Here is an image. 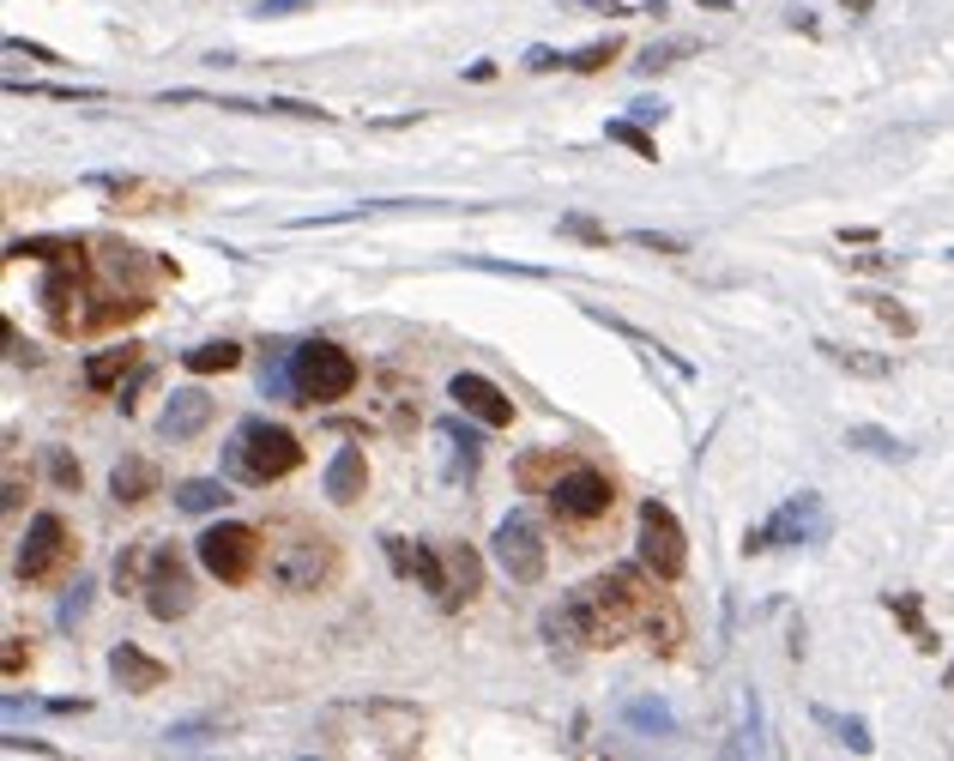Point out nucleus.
I'll return each instance as SVG.
<instances>
[{
  "label": "nucleus",
  "instance_id": "nucleus-36",
  "mask_svg": "<svg viewBox=\"0 0 954 761\" xmlns=\"http://www.w3.org/2000/svg\"><path fill=\"white\" fill-rule=\"evenodd\" d=\"M48 478H55V490H79V483H85V471H79V459H72V454L48 447Z\"/></svg>",
  "mask_w": 954,
  "mask_h": 761
},
{
  "label": "nucleus",
  "instance_id": "nucleus-28",
  "mask_svg": "<svg viewBox=\"0 0 954 761\" xmlns=\"http://www.w3.org/2000/svg\"><path fill=\"white\" fill-rule=\"evenodd\" d=\"M882 604H888V611H894V616H900V623H906V635H912V647H924V652H936V647H942V640H936V635H930V628H924V616H918V598H912V592H888V598H882Z\"/></svg>",
  "mask_w": 954,
  "mask_h": 761
},
{
  "label": "nucleus",
  "instance_id": "nucleus-25",
  "mask_svg": "<svg viewBox=\"0 0 954 761\" xmlns=\"http://www.w3.org/2000/svg\"><path fill=\"white\" fill-rule=\"evenodd\" d=\"M845 447H857V454H869V459H906L912 454L900 435L876 429V423H852V429H845Z\"/></svg>",
  "mask_w": 954,
  "mask_h": 761
},
{
  "label": "nucleus",
  "instance_id": "nucleus-18",
  "mask_svg": "<svg viewBox=\"0 0 954 761\" xmlns=\"http://www.w3.org/2000/svg\"><path fill=\"white\" fill-rule=\"evenodd\" d=\"M362 490H369V459H362V447H338L326 459V502L350 507Z\"/></svg>",
  "mask_w": 954,
  "mask_h": 761
},
{
  "label": "nucleus",
  "instance_id": "nucleus-20",
  "mask_svg": "<svg viewBox=\"0 0 954 761\" xmlns=\"http://www.w3.org/2000/svg\"><path fill=\"white\" fill-rule=\"evenodd\" d=\"M290 357H296V345H266L260 393H266V399H284V405H296V369H290Z\"/></svg>",
  "mask_w": 954,
  "mask_h": 761
},
{
  "label": "nucleus",
  "instance_id": "nucleus-26",
  "mask_svg": "<svg viewBox=\"0 0 954 761\" xmlns=\"http://www.w3.org/2000/svg\"><path fill=\"white\" fill-rule=\"evenodd\" d=\"M229 502V490L217 478H188V483H176V507L181 514H217V507Z\"/></svg>",
  "mask_w": 954,
  "mask_h": 761
},
{
  "label": "nucleus",
  "instance_id": "nucleus-4",
  "mask_svg": "<svg viewBox=\"0 0 954 761\" xmlns=\"http://www.w3.org/2000/svg\"><path fill=\"white\" fill-rule=\"evenodd\" d=\"M193 562L224 586H248L254 568H260V531L242 526V519H217L193 538Z\"/></svg>",
  "mask_w": 954,
  "mask_h": 761
},
{
  "label": "nucleus",
  "instance_id": "nucleus-30",
  "mask_svg": "<svg viewBox=\"0 0 954 761\" xmlns=\"http://www.w3.org/2000/svg\"><path fill=\"white\" fill-rule=\"evenodd\" d=\"M816 719L828 725V731L840 737L852 756H869V749H876V743H869V725H864V719H845V713H828V707H816Z\"/></svg>",
  "mask_w": 954,
  "mask_h": 761
},
{
  "label": "nucleus",
  "instance_id": "nucleus-41",
  "mask_svg": "<svg viewBox=\"0 0 954 761\" xmlns=\"http://www.w3.org/2000/svg\"><path fill=\"white\" fill-rule=\"evenodd\" d=\"M0 664H7V676H19L24 664H31V647H24L19 635H7V652H0Z\"/></svg>",
  "mask_w": 954,
  "mask_h": 761
},
{
  "label": "nucleus",
  "instance_id": "nucleus-13",
  "mask_svg": "<svg viewBox=\"0 0 954 761\" xmlns=\"http://www.w3.org/2000/svg\"><path fill=\"white\" fill-rule=\"evenodd\" d=\"M381 544H386V562H393L399 574H417V586L429 592L441 611H459L453 580H447V556L435 550V544H405V538H381Z\"/></svg>",
  "mask_w": 954,
  "mask_h": 761
},
{
  "label": "nucleus",
  "instance_id": "nucleus-10",
  "mask_svg": "<svg viewBox=\"0 0 954 761\" xmlns=\"http://www.w3.org/2000/svg\"><path fill=\"white\" fill-rule=\"evenodd\" d=\"M640 568H647L652 580H683V568H688L683 519H676L664 502H640Z\"/></svg>",
  "mask_w": 954,
  "mask_h": 761
},
{
  "label": "nucleus",
  "instance_id": "nucleus-29",
  "mask_svg": "<svg viewBox=\"0 0 954 761\" xmlns=\"http://www.w3.org/2000/svg\"><path fill=\"white\" fill-rule=\"evenodd\" d=\"M622 719L635 725V731H652V737H671L676 731V719H671V707H664V701H628Z\"/></svg>",
  "mask_w": 954,
  "mask_h": 761
},
{
  "label": "nucleus",
  "instance_id": "nucleus-2",
  "mask_svg": "<svg viewBox=\"0 0 954 761\" xmlns=\"http://www.w3.org/2000/svg\"><path fill=\"white\" fill-rule=\"evenodd\" d=\"M224 466L236 471L242 483H278L302 466V441L284 429V423H266V417H248L224 447Z\"/></svg>",
  "mask_w": 954,
  "mask_h": 761
},
{
  "label": "nucleus",
  "instance_id": "nucleus-7",
  "mask_svg": "<svg viewBox=\"0 0 954 761\" xmlns=\"http://www.w3.org/2000/svg\"><path fill=\"white\" fill-rule=\"evenodd\" d=\"M543 495H550L555 519H574V526H586V519H604V514L616 507V483L604 478L598 466H586V459H568Z\"/></svg>",
  "mask_w": 954,
  "mask_h": 761
},
{
  "label": "nucleus",
  "instance_id": "nucleus-5",
  "mask_svg": "<svg viewBox=\"0 0 954 761\" xmlns=\"http://www.w3.org/2000/svg\"><path fill=\"white\" fill-rule=\"evenodd\" d=\"M490 556H495V568H502L514 586H538L543 568H550V544H543V526L526 514V507L502 514V526H495V538H490Z\"/></svg>",
  "mask_w": 954,
  "mask_h": 761
},
{
  "label": "nucleus",
  "instance_id": "nucleus-37",
  "mask_svg": "<svg viewBox=\"0 0 954 761\" xmlns=\"http://www.w3.org/2000/svg\"><path fill=\"white\" fill-rule=\"evenodd\" d=\"M91 592H97V586H91V580H79V586H72V592H67V598H60V611H55V623H60V628H72V623H79V616H85V604H91Z\"/></svg>",
  "mask_w": 954,
  "mask_h": 761
},
{
  "label": "nucleus",
  "instance_id": "nucleus-42",
  "mask_svg": "<svg viewBox=\"0 0 954 761\" xmlns=\"http://www.w3.org/2000/svg\"><path fill=\"white\" fill-rule=\"evenodd\" d=\"M7 55H24V60H55V48H43V43H24V36H7Z\"/></svg>",
  "mask_w": 954,
  "mask_h": 761
},
{
  "label": "nucleus",
  "instance_id": "nucleus-23",
  "mask_svg": "<svg viewBox=\"0 0 954 761\" xmlns=\"http://www.w3.org/2000/svg\"><path fill=\"white\" fill-rule=\"evenodd\" d=\"M816 350L833 362V369L857 374V381H882V374H888V357H869V350H857V345H833V338H816Z\"/></svg>",
  "mask_w": 954,
  "mask_h": 761
},
{
  "label": "nucleus",
  "instance_id": "nucleus-34",
  "mask_svg": "<svg viewBox=\"0 0 954 761\" xmlns=\"http://www.w3.org/2000/svg\"><path fill=\"white\" fill-rule=\"evenodd\" d=\"M864 302H869V309H876V321L888 326V333H900V338H912V333H918L912 309H900V302H894V296H864Z\"/></svg>",
  "mask_w": 954,
  "mask_h": 761
},
{
  "label": "nucleus",
  "instance_id": "nucleus-24",
  "mask_svg": "<svg viewBox=\"0 0 954 761\" xmlns=\"http://www.w3.org/2000/svg\"><path fill=\"white\" fill-rule=\"evenodd\" d=\"M181 362H188L193 374H224V369H236V362H242V345H236V338H205V345L181 350Z\"/></svg>",
  "mask_w": 954,
  "mask_h": 761
},
{
  "label": "nucleus",
  "instance_id": "nucleus-51",
  "mask_svg": "<svg viewBox=\"0 0 954 761\" xmlns=\"http://www.w3.org/2000/svg\"><path fill=\"white\" fill-rule=\"evenodd\" d=\"M942 689H954V664H949V671H942Z\"/></svg>",
  "mask_w": 954,
  "mask_h": 761
},
{
  "label": "nucleus",
  "instance_id": "nucleus-33",
  "mask_svg": "<svg viewBox=\"0 0 954 761\" xmlns=\"http://www.w3.org/2000/svg\"><path fill=\"white\" fill-rule=\"evenodd\" d=\"M616 55H622V43H616V36H604V43H586L580 55H568V72H604Z\"/></svg>",
  "mask_w": 954,
  "mask_h": 761
},
{
  "label": "nucleus",
  "instance_id": "nucleus-46",
  "mask_svg": "<svg viewBox=\"0 0 954 761\" xmlns=\"http://www.w3.org/2000/svg\"><path fill=\"white\" fill-rule=\"evenodd\" d=\"M852 266H857V272H888V254H852Z\"/></svg>",
  "mask_w": 954,
  "mask_h": 761
},
{
  "label": "nucleus",
  "instance_id": "nucleus-12",
  "mask_svg": "<svg viewBox=\"0 0 954 761\" xmlns=\"http://www.w3.org/2000/svg\"><path fill=\"white\" fill-rule=\"evenodd\" d=\"M36 302L48 309V321H55L60 333H79V326H85V314H79V302H85V260H79V254L48 260V278L36 284Z\"/></svg>",
  "mask_w": 954,
  "mask_h": 761
},
{
  "label": "nucleus",
  "instance_id": "nucleus-40",
  "mask_svg": "<svg viewBox=\"0 0 954 761\" xmlns=\"http://www.w3.org/2000/svg\"><path fill=\"white\" fill-rule=\"evenodd\" d=\"M151 381H157V374H151V369H139V374H133L127 387H121V399H115V405H121V411H127V417H133V411H139V393H145V387H151Z\"/></svg>",
  "mask_w": 954,
  "mask_h": 761
},
{
  "label": "nucleus",
  "instance_id": "nucleus-22",
  "mask_svg": "<svg viewBox=\"0 0 954 761\" xmlns=\"http://www.w3.org/2000/svg\"><path fill=\"white\" fill-rule=\"evenodd\" d=\"M447 580H453V598L459 604H471L483 592V562H478V550L471 544H447Z\"/></svg>",
  "mask_w": 954,
  "mask_h": 761
},
{
  "label": "nucleus",
  "instance_id": "nucleus-9",
  "mask_svg": "<svg viewBox=\"0 0 954 761\" xmlns=\"http://www.w3.org/2000/svg\"><path fill=\"white\" fill-rule=\"evenodd\" d=\"M333 574H338V550H333V538H321V531H302V538H290V544L272 550V586L278 592H314Z\"/></svg>",
  "mask_w": 954,
  "mask_h": 761
},
{
  "label": "nucleus",
  "instance_id": "nucleus-45",
  "mask_svg": "<svg viewBox=\"0 0 954 761\" xmlns=\"http://www.w3.org/2000/svg\"><path fill=\"white\" fill-rule=\"evenodd\" d=\"M308 0H260V12L266 19H290V12H302Z\"/></svg>",
  "mask_w": 954,
  "mask_h": 761
},
{
  "label": "nucleus",
  "instance_id": "nucleus-15",
  "mask_svg": "<svg viewBox=\"0 0 954 761\" xmlns=\"http://www.w3.org/2000/svg\"><path fill=\"white\" fill-rule=\"evenodd\" d=\"M97 188H109L115 212H188V193L151 176H103Z\"/></svg>",
  "mask_w": 954,
  "mask_h": 761
},
{
  "label": "nucleus",
  "instance_id": "nucleus-35",
  "mask_svg": "<svg viewBox=\"0 0 954 761\" xmlns=\"http://www.w3.org/2000/svg\"><path fill=\"white\" fill-rule=\"evenodd\" d=\"M212 737H217V725H200V719H193V725H169L164 749H200V743H212Z\"/></svg>",
  "mask_w": 954,
  "mask_h": 761
},
{
  "label": "nucleus",
  "instance_id": "nucleus-49",
  "mask_svg": "<svg viewBox=\"0 0 954 761\" xmlns=\"http://www.w3.org/2000/svg\"><path fill=\"white\" fill-rule=\"evenodd\" d=\"M635 115H640V121H659V115H664V103H659V97H640Z\"/></svg>",
  "mask_w": 954,
  "mask_h": 761
},
{
  "label": "nucleus",
  "instance_id": "nucleus-44",
  "mask_svg": "<svg viewBox=\"0 0 954 761\" xmlns=\"http://www.w3.org/2000/svg\"><path fill=\"white\" fill-rule=\"evenodd\" d=\"M7 756H55V749L36 743V737H7Z\"/></svg>",
  "mask_w": 954,
  "mask_h": 761
},
{
  "label": "nucleus",
  "instance_id": "nucleus-16",
  "mask_svg": "<svg viewBox=\"0 0 954 761\" xmlns=\"http://www.w3.org/2000/svg\"><path fill=\"white\" fill-rule=\"evenodd\" d=\"M109 676H115L127 695H151V689L169 683V664L151 659L145 647H133V640H121V647H109Z\"/></svg>",
  "mask_w": 954,
  "mask_h": 761
},
{
  "label": "nucleus",
  "instance_id": "nucleus-43",
  "mask_svg": "<svg viewBox=\"0 0 954 761\" xmlns=\"http://www.w3.org/2000/svg\"><path fill=\"white\" fill-rule=\"evenodd\" d=\"M526 67H531V72H550V67H568V55H555V48H543V43H538V48L526 55Z\"/></svg>",
  "mask_w": 954,
  "mask_h": 761
},
{
  "label": "nucleus",
  "instance_id": "nucleus-21",
  "mask_svg": "<svg viewBox=\"0 0 954 761\" xmlns=\"http://www.w3.org/2000/svg\"><path fill=\"white\" fill-rule=\"evenodd\" d=\"M139 362V345H115V350H97L91 362H85V387L91 393H109V387H121V374Z\"/></svg>",
  "mask_w": 954,
  "mask_h": 761
},
{
  "label": "nucleus",
  "instance_id": "nucleus-11",
  "mask_svg": "<svg viewBox=\"0 0 954 761\" xmlns=\"http://www.w3.org/2000/svg\"><path fill=\"white\" fill-rule=\"evenodd\" d=\"M821 538H828V507H821L816 490H804V495H792L767 526L743 531V550L761 556V550H773V544H792L797 550V544H821Z\"/></svg>",
  "mask_w": 954,
  "mask_h": 761
},
{
  "label": "nucleus",
  "instance_id": "nucleus-48",
  "mask_svg": "<svg viewBox=\"0 0 954 761\" xmlns=\"http://www.w3.org/2000/svg\"><path fill=\"white\" fill-rule=\"evenodd\" d=\"M465 79H471V85H483V79H495V60H471V67H465Z\"/></svg>",
  "mask_w": 954,
  "mask_h": 761
},
{
  "label": "nucleus",
  "instance_id": "nucleus-3",
  "mask_svg": "<svg viewBox=\"0 0 954 761\" xmlns=\"http://www.w3.org/2000/svg\"><path fill=\"white\" fill-rule=\"evenodd\" d=\"M290 369H296V405H338V399H350L357 381H362V362L350 357L345 345H333V338L296 345Z\"/></svg>",
  "mask_w": 954,
  "mask_h": 761
},
{
  "label": "nucleus",
  "instance_id": "nucleus-17",
  "mask_svg": "<svg viewBox=\"0 0 954 761\" xmlns=\"http://www.w3.org/2000/svg\"><path fill=\"white\" fill-rule=\"evenodd\" d=\"M212 423V393H200V387H176L164 405V435L169 441H193V435Z\"/></svg>",
  "mask_w": 954,
  "mask_h": 761
},
{
  "label": "nucleus",
  "instance_id": "nucleus-8",
  "mask_svg": "<svg viewBox=\"0 0 954 761\" xmlns=\"http://www.w3.org/2000/svg\"><path fill=\"white\" fill-rule=\"evenodd\" d=\"M72 556H79V538L67 531V519H60V514H36L31 526H24V544H19L12 574H19L24 586H43V580H55Z\"/></svg>",
  "mask_w": 954,
  "mask_h": 761
},
{
  "label": "nucleus",
  "instance_id": "nucleus-1",
  "mask_svg": "<svg viewBox=\"0 0 954 761\" xmlns=\"http://www.w3.org/2000/svg\"><path fill=\"white\" fill-rule=\"evenodd\" d=\"M652 623H659V598L647 586V568H610L543 611V635L562 647H622L635 628Z\"/></svg>",
  "mask_w": 954,
  "mask_h": 761
},
{
  "label": "nucleus",
  "instance_id": "nucleus-38",
  "mask_svg": "<svg viewBox=\"0 0 954 761\" xmlns=\"http://www.w3.org/2000/svg\"><path fill=\"white\" fill-rule=\"evenodd\" d=\"M562 230H568V236H574V242H592V248H604V242H610V230H604V224H592V217H562Z\"/></svg>",
  "mask_w": 954,
  "mask_h": 761
},
{
  "label": "nucleus",
  "instance_id": "nucleus-50",
  "mask_svg": "<svg viewBox=\"0 0 954 761\" xmlns=\"http://www.w3.org/2000/svg\"><path fill=\"white\" fill-rule=\"evenodd\" d=\"M700 7H712V12H725V7H731V0H700Z\"/></svg>",
  "mask_w": 954,
  "mask_h": 761
},
{
  "label": "nucleus",
  "instance_id": "nucleus-27",
  "mask_svg": "<svg viewBox=\"0 0 954 761\" xmlns=\"http://www.w3.org/2000/svg\"><path fill=\"white\" fill-rule=\"evenodd\" d=\"M67 254H79V242H67V236H19V242H7V260H67Z\"/></svg>",
  "mask_w": 954,
  "mask_h": 761
},
{
  "label": "nucleus",
  "instance_id": "nucleus-47",
  "mask_svg": "<svg viewBox=\"0 0 954 761\" xmlns=\"http://www.w3.org/2000/svg\"><path fill=\"white\" fill-rule=\"evenodd\" d=\"M840 242H852V248H869V242H876V230H869V224H852V230H840Z\"/></svg>",
  "mask_w": 954,
  "mask_h": 761
},
{
  "label": "nucleus",
  "instance_id": "nucleus-19",
  "mask_svg": "<svg viewBox=\"0 0 954 761\" xmlns=\"http://www.w3.org/2000/svg\"><path fill=\"white\" fill-rule=\"evenodd\" d=\"M109 495H115L121 507L151 502V495H157V466H151V459H139V454H127L115 471H109Z\"/></svg>",
  "mask_w": 954,
  "mask_h": 761
},
{
  "label": "nucleus",
  "instance_id": "nucleus-39",
  "mask_svg": "<svg viewBox=\"0 0 954 761\" xmlns=\"http://www.w3.org/2000/svg\"><path fill=\"white\" fill-rule=\"evenodd\" d=\"M635 248H652V254H688V242H676V236H659V230H635Z\"/></svg>",
  "mask_w": 954,
  "mask_h": 761
},
{
  "label": "nucleus",
  "instance_id": "nucleus-32",
  "mask_svg": "<svg viewBox=\"0 0 954 761\" xmlns=\"http://www.w3.org/2000/svg\"><path fill=\"white\" fill-rule=\"evenodd\" d=\"M683 55H695V43H688V36H676V43H652L647 55L635 60V67H640V72H671Z\"/></svg>",
  "mask_w": 954,
  "mask_h": 761
},
{
  "label": "nucleus",
  "instance_id": "nucleus-14",
  "mask_svg": "<svg viewBox=\"0 0 954 761\" xmlns=\"http://www.w3.org/2000/svg\"><path fill=\"white\" fill-rule=\"evenodd\" d=\"M447 399H453L465 417H478L483 429H507V423H514V399H507L490 374H478V369H459L453 381H447Z\"/></svg>",
  "mask_w": 954,
  "mask_h": 761
},
{
  "label": "nucleus",
  "instance_id": "nucleus-6",
  "mask_svg": "<svg viewBox=\"0 0 954 761\" xmlns=\"http://www.w3.org/2000/svg\"><path fill=\"white\" fill-rule=\"evenodd\" d=\"M139 598H145V611L157 616V623H181V616L193 611V574H188V562H181L169 544H151L145 550V580H139Z\"/></svg>",
  "mask_w": 954,
  "mask_h": 761
},
{
  "label": "nucleus",
  "instance_id": "nucleus-31",
  "mask_svg": "<svg viewBox=\"0 0 954 761\" xmlns=\"http://www.w3.org/2000/svg\"><path fill=\"white\" fill-rule=\"evenodd\" d=\"M604 139L628 145V152H635V157H647V164L659 157V145H652V133L640 127V121H604Z\"/></svg>",
  "mask_w": 954,
  "mask_h": 761
}]
</instances>
